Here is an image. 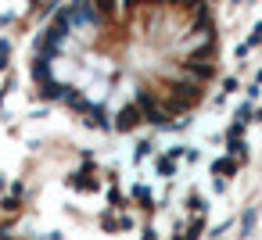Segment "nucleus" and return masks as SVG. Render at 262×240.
I'll use <instances>...</instances> for the list:
<instances>
[]
</instances>
